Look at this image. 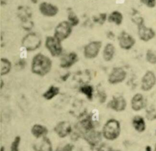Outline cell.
Segmentation results:
<instances>
[{
	"mask_svg": "<svg viewBox=\"0 0 156 151\" xmlns=\"http://www.w3.org/2000/svg\"><path fill=\"white\" fill-rule=\"evenodd\" d=\"M52 63L51 60L43 54H37L34 57L32 63V71L39 76H44L51 70Z\"/></svg>",
	"mask_w": 156,
	"mask_h": 151,
	"instance_id": "cell-1",
	"label": "cell"
},
{
	"mask_svg": "<svg viewBox=\"0 0 156 151\" xmlns=\"http://www.w3.org/2000/svg\"><path fill=\"white\" fill-rule=\"evenodd\" d=\"M121 132L120 124L118 121L111 119L107 121L103 127L102 134L104 137L108 140L116 139Z\"/></svg>",
	"mask_w": 156,
	"mask_h": 151,
	"instance_id": "cell-2",
	"label": "cell"
},
{
	"mask_svg": "<svg viewBox=\"0 0 156 151\" xmlns=\"http://www.w3.org/2000/svg\"><path fill=\"white\" fill-rule=\"evenodd\" d=\"M71 24L68 21H63L58 24L55 30L54 37L60 41L66 38L71 32Z\"/></svg>",
	"mask_w": 156,
	"mask_h": 151,
	"instance_id": "cell-3",
	"label": "cell"
},
{
	"mask_svg": "<svg viewBox=\"0 0 156 151\" xmlns=\"http://www.w3.org/2000/svg\"><path fill=\"white\" fill-rule=\"evenodd\" d=\"M46 46L52 56H58L62 51L60 41L54 36L47 38L46 41Z\"/></svg>",
	"mask_w": 156,
	"mask_h": 151,
	"instance_id": "cell-4",
	"label": "cell"
},
{
	"mask_svg": "<svg viewBox=\"0 0 156 151\" xmlns=\"http://www.w3.org/2000/svg\"><path fill=\"white\" fill-rule=\"evenodd\" d=\"M156 84V76L152 71L145 72L141 79V90L144 91L151 90Z\"/></svg>",
	"mask_w": 156,
	"mask_h": 151,
	"instance_id": "cell-5",
	"label": "cell"
},
{
	"mask_svg": "<svg viewBox=\"0 0 156 151\" xmlns=\"http://www.w3.org/2000/svg\"><path fill=\"white\" fill-rule=\"evenodd\" d=\"M40 38L34 33L26 35L23 41V46L28 51H33L38 48L40 44Z\"/></svg>",
	"mask_w": 156,
	"mask_h": 151,
	"instance_id": "cell-6",
	"label": "cell"
},
{
	"mask_svg": "<svg viewBox=\"0 0 156 151\" xmlns=\"http://www.w3.org/2000/svg\"><path fill=\"white\" fill-rule=\"evenodd\" d=\"M138 33L139 38L143 41L147 42L152 40L155 37V31L144 24L138 26Z\"/></svg>",
	"mask_w": 156,
	"mask_h": 151,
	"instance_id": "cell-7",
	"label": "cell"
},
{
	"mask_svg": "<svg viewBox=\"0 0 156 151\" xmlns=\"http://www.w3.org/2000/svg\"><path fill=\"white\" fill-rule=\"evenodd\" d=\"M126 72L121 68H115L113 69L108 77V82L112 84L122 82L126 77Z\"/></svg>",
	"mask_w": 156,
	"mask_h": 151,
	"instance_id": "cell-8",
	"label": "cell"
},
{
	"mask_svg": "<svg viewBox=\"0 0 156 151\" xmlns=\"http://www.w3.org/2000/svg\"><path fill=\"white\" fill-rule=\"evenodd\" d=\"M101 47V43L100 41H93L87 44L84 49L85 56L88 58H93L96 57Z\"/></svg>",
	"mask_w": 156,
	"mask_h": 151,
	"instance_id": "cell-9",
	"label": "cell"
},
{
	"mask_svg": "<svg viewBox=\"0 0 156 151\" xmlns=\"http://www.w3.org/2000/svg\"><path fill=\"white\" fill-rule=\"evenodd\" d=\"M54 131L60 138H65L71 132V126L68 122L61 121L54 127Z\"/></svg>",
	"mask_w": 156,
	"mask_h": 151,
	"instance_id": "cell-10",
	"label": "cell"
},
{
	"mask_svg": "<svg viewBox=\"0 0 156 151\" xmlns=\"http://www.w3.org/2000/svg\"><path fill=\"white\" fill-rule=\"evenodd\" d=\"M127 102L125 99L122 96L113 97L108 103V107L116 111H122L125 110Z\"/></svg>",
	"mask_w": 156,
	"mask_h": 151,
	"instance_id": "cell-11",
	"label": "cell"
},
{
	"mask_svg": "<svg viewBox=\"0 0 156 151\" xmlns=\"http://www.w3.org/2000/svg\"><path fill=\"white\" fill-rule=\"evenodd\" d=\"M119 45L121 48L124 49H130L135 44V39L128 33L123 32L119 37Z\"/></svg>",
	"mask_w": 156,
	"mask_h": 151,
	"instance_id": "cell-12",
	"label": "cell"
},
{
	"mask_svg": "<svg viewBox=\"0 0 156 151\" xmlns=\"http://www.w3.org/2000/svg\"><path fill=\"white\" fill-rule=\"evenodd\" d=\"M146 106L144 96L140 93L135 94L131 100V107L134 111H140Z\"/></svg>",
	"mask_w": 156,
	"mask_h": 151,
	"instance_id": "cell-13",
	"label": "cell"
},
{
	"mask_svg": "<svg viewBox=\"0 0 156 151\" xmlns=\"http://www.w3.org/2000/svg\"><path fill=\"white\" fill-rule=\"evenodd\" d=\"M84 139L91 146H94L99 143L101 141V135L99 132H96L93 129L86 134L83 135Z\"/></svg>",
	"mask_w": 156,
	"mask_h": 151,
	"instance_id": "cell-14",
	"label": "cell"
},
{
	"mask_svg": "<svg viewBox=\"0 0 156 151\" xmlns=\"http://www.w3.org/2000/svg\"><path fill=\"white\" fill-rule=\"evenodd\" d=\"M40 10L43 15L48 16H53L58 12V9L55 6L47 2H43L40 4Z\"/></svg>",
	"mask_w": 156,
	"mask_h": 151,
	"instance_id": "cell-15",
	"label": "cell"
},
{
	"mask_svg": "<svg viewBox=\"0 0 156 151\" xmlns=\"http://www.w3.org/2000/svg\"><path fill=\"white\" fill-rule=\"evenodd\" d=\"M77 60V55L74 52L66 55L61 59L60 66L62 68H69Z\"/></svg>",
	"mask_w": 156,
	"mask_h": 151,
	"instance_id": "cell-16",
	"label": "cell"
},
{
	"mask_svg": "<svg viewBox=\"0 0 156 151\" xmlns=\"http://www.w3.org/2000/svg\"><path fill=\"white\" fill-rule=\"evenodd\" d=\"M132 125L133 128L138 132H143L146 129L145 121L143 117L140 116H135L132 119Z\"/></svg>",
	"mask_w": 156,
	"mask_h": 151,
	"instance_id": "cell-17",
	"label": "cell"
},
{
	"mask_svg": "<svg viewBox=\"0 0 156 151\" xmlns=\"http://www.w3.org/2000/svg\"><path fill=\"white\" fill-rule=\"evenodd\" d=\"M31 133L37 138L43 137L48 133V129L46 127L40 124H35L31 128Z\"/></svg>",
	"mask_w": 156,
	"mask_h": 151,
	"instance_id": "cell-18",
	"label": "cell"
},
{
	"mask_svg": "<svg viewBox=\"0 0 156 151\" xmlns=\"http://www.w3.org/2000/svg\"><path fill=\"white\" fill-rule=\"evenodd\" d=\"M93 127V123L89 119H84L81 121L78 124V129L83 135L92 130Z\"/></svg>",
	"mask_w": 156,
	"mask_h": 151,
	"instance_id": "cell-19",
	"label": "cell"
},
{
	"mask_svg": "<svg viewBox=\"0 0 156 151\" xmlns=\"http://www.w3.org/2000/svg\"><path fill=\"white\" fill-rule=\"evenodd\" d=\"M52 144L50 139L45 136L43 137L39 146L37 148V151H52Z\"/></svg>",
	"mask_w": 156,
	"mask_h": 151,
	"instance_id": "cell-20",
	"label": "cell"
},
{
	"mask_svg": "<svg viewBox=\"0 0 156 151\" xmlns=\"http://www.w3.org/2000/svg\"><path fill=\"white\" fill-rule=\"evenodd\" d=\"M115 52V48L112 44H107L103 52V57L105 61H110L112 59Z\"/></svg>",
	"mask_w": 156,
	"mask_h": 151,
	"instance_id": "cell-21",
	"label": "cell"
},
{
	"mask_svg": "<svg viewBox=\"0 0 156 151\" xmlns=\"http://www.w3.org/2000/svg\"><path fill=\"white\" fill-rule=\"evenodd\" d=\"M59 93V88L55 86H51L43 95L46 100H51Z\"/></svg>",
	"mask_w": 156,
	"mask_h": 151,
	"instance_id": "cell-22",
	"label": "cell"
},
{
	"mask_svg": "<svg viewBox=\"0 0 156 151\" xmlns=\"http://www.w3.org/2000/svg\"><path fill=\"white\" fill-rule=\"evenodd\" d=\"M108 21L110 22H113L116 24H120L122 21V15L118 11L113 12L109 16Z\"/></svg>",
	"mask_w": 156,
	"mask_h": 151,
	"instance_id": "cell-23",
	"label": "cell"
},
{
	"mask_svg": "<svg viewBox=\"0 0 156 151\" xmlns=\"http://www.w3.org/2000/svg\"><path fill=\"white\" fill-rule=\"evenodd\" d=\"M11 68L10 62L5 59L2 58L1 60V75H5L7 74Z\"/></svg>",
	"mask_w": 156,
	"mask_h": 151,
	"instance_id": "cell-24",
	"label": "cell"
},
{
	"mask_svg": "<svg viewBox=\"0 0 156 151\" xmlns=\"http://www.w3.org/2000/svg\"><path fill=\"white\" fill-rule=\"evenodd\" d=\"M146 59L148 63L152 65L156 64V53L152 49H148L146 54Z\"/></svg>",
	"mask_w": 156,
	"mask_h": 151,
	"instance_id": "cell-25",
	"label": "cell"
},
{
	"mask_svg": "<svg viewBox=\"0 0 156 151\" xmlns=\"http://www.w3.org/2000/svg\"><path fill=\"white\" fill-rule=\"evenodd\" d=\"M80 91L83 93L87 97L91 100L93 97V89L90 85H85L80 88Z\"/></svg>",
	"mask_w": 156,
	"mask_h": 151,
	"instance_id": "cell-26",
	"label": "cell"
},
{
	"mask_svg": "<svg viewBox=\"0 0 156 151\" xmlns=\"http://www.w3.org/2000/svg\"><path fill=\"white\" fill-rule=\"evenodd\" d=\"M20 136H17L15 137V138L12 143L10 151H19V145L20 143Z\"/></svg>",
	"mask_w": 156,
	"mask_h": 151,
	"instance_id": "cell-27",
	"label": "cell"
},
{
	"mask_svg": "<svg viewBox=\"0 0 156 151\" xmlns=\"http://www.w3.org/2000/svg\"><path fill=\"white\" fill-rule=\"evenodd\" d=\"M140 2L146 7L152 9L156 5V0H140Z\"/></svg>",
	"mask_w": 156,
	"mask_h": 151,
	"instance_id": "cell-28",
	"label": "cell"
},
{
	"mask_svg": "<svg viewBox=\"0 0 156 151\" xmlns=\"http://www.w3.org/2000/svg\"><path fill=\"white\" fill-rule=\"evenodd\" d=\"M98 151H114L113 148L107 144H101L98 149Z\"/></svg>",
	"mask_w": 156,
	"mask_h": 151,
	"instance_id": "cell-29",
	"label": "cell"
},
{
	"mask_svg": "<svg viewBox=\"0 0 156 151\" xmlns=\"http://www.w3.org/2000/svg\"><path fill=\"white\" fill-rule=\"evenodd\" d=\"M73 146L70 144H66L63 147H59L55 151H73Z\"/></svg>",
	"mask_w": 156,
	"mask_h": 151,
	"instance_id": "cell-30",
	"label": "cell"
},
{
	"mask_svg": "<svg viewBox=\"0 0 156 151\" xmlns=\"http://www.w3.org/2000/svg\"><path fill=\"white\" fill-rule=\"evenodd\" d=\"M68 18H69V23L71 24V26H76L78 24V22H79L78 18L74 14H70L69 15Z\"/></svg>",
	"mask_w": 156,
	"mask_h": 151,
	"instance_id": "cell-31",
	"label": "cell"
},
{
	"mask_svg": "<svg viewBox=\"0 0 156 151\" xmlns=\"http://www.w3.org/2000/svg\"><path fill=\"white\" fill-rule=\"evenodd\" d=\"M145 151H152V148L150 146H147L145 148Z\"/></svg>",
	"mask_w": 156,
	"mask_h": 151,
	"instance_id": "cell-32",
	"label": "cell"
},
{
	"mask_svg": "<svg viewBox=\"0 0 156 151\" xmlns=\"http://www.w3.org/2000/svg\"><path fill=\"white\" fill-rule=\"evenodd\" d=\"M4 147H1V151H4Z\"/></svg>",
	"mask_w": 156,
	"mask_h": 151,
	"instance_id": "cell-33",
	"label": "cell"
},
{
	"mask_svg": "<svg viewBox=\"0 0 156 151\" xmlns=\"http://www.w3.org/2000/svg\"><path fill=\"white\" fill-rule=\"evenodd\" d=\"M154 151H156V144L155 146V148H154Z\"/></svg>",
	"mask_w": 156,
	"mask_h": 151,
	"instance_id": "cell-34",
	"label": "cell"
}]
</instances>
